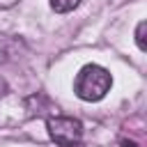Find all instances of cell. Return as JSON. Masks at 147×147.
Listing matches in <instances>:
<instances>
[{"instance_id": "obj_1", "label": "cell", "mask_w": 147, "mask_h": 147, "mask_svg": "<svg viewBox=\"0 0 147 147\" xmlns=\"http://www.w3.org/2000/svg\"><path fill=\"white\" fill-rule=\"evenodd\" d=\"M113 87V76L101 64H85L74 80V92L83 101H101Z\"/></svg>"}, {"instance_id": "obj_2", "label": "cell", "mask_w": 147, "mask_h": 147, "mask_svg": "<svg viewBox=\"0 0 147 147\" xmlns=\"http://www.w3.org/2000/svg\"><path fill=\"white\" fill-rule=\"evenodd\" d=\"M46 129L53 142L57 145H69V142H78L83 136V124L76 117H67V115H55L46 119Z\"/></svg>"}, {"instance_id": "obj_3", "label": "cell", "mask_w": 147, "mask_h": 147, "mask_svg": "<svg viewBox=\"0 0 147 147\" xmlns=\"http://www.w3.org/2000/svg\"><path fill=\"white\" fill-rule=\"evenodd\" d=\"M78 5H80V0H51V7H53L57 14H67V11H74Z\"/></svg>"}, {"instance_id": "obj_4", "label": "cell", "mask_w": 147, "mask_h": 147, "mask_svg": "<svg viewBox=\"0 0 147 147\" xmlns=\"http://www.w3.org/2000/svg\"><path fill=\"white\" fill-rule=\"evenodd\" d=\"M145 34H147V23L140 21V23L136 25V44H138L140 51H147V39H145Z\"/></svg>"}, {"instance_id": "obj_5", "label": "cell", "mask_w": 147, "mask_h": 147, "mask_svg": "<svg viewBox=\"0 0 147 147\" xmlns=\"http://www.w3.org/2000/svg\"><path fill=\"white\" fill-rule=\"evenodd\" d=\"M60 147H85V145H83V142L78 140V142H69V145H60Z\"/></svg>"}, {"instance_id": "obj_6", "label": "cell", "mask_w": 147, "mask_h": 147, "mask_svg": "<svg viewBox=\"0 0 147 147\" xmlns=\"http://www.w3.org/2000/svg\"><path fill=\"white\" fill-rule=\"evenodd\" d=\"M122 145L124 147H136V142H129V140H122Z\"/></svg>"}]
</instances>
